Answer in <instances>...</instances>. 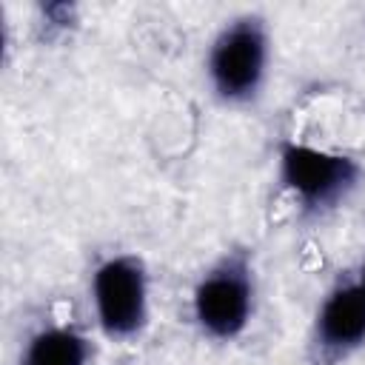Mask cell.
Wrapping results in <instances>:
<instances>
[{"label": "cell", "mask_w": 365, "mask_h": 365, "mask_svg": "<svg viewBox=\"0 0 365 365\" xmlns=\"http://www.w3.org/2000/svg\"><path fill=\"white\" fill-rule=\"evenodd\" d=\"M277 180L302 220H322L359 188L362 163L345 151L282 140L277 148Z\"/></svg>", "instance_id": "6da1fadb"}, {"label": "cell", "mask_w": 365, "mask_h": 365, "mask_svg": "<svg viewBox=\"0 0 365 365\" xmlns=\"http://www.w3.org/2000/svg\"><path fill=\"white\" fill-rule=\"evenodd\" d=\"M271 68V31L259 14L231 17L211 40L205 77L214 97L228 108L259 100Z\"/></svg>", "instance_id": "7a4b0ae2"}, {"label": "cell", "mask_w": 365, "mask_h": 365, "mask_svg": "<svg viewBox=\"0 0 365 365\" xmlns=\"http://www.w3.org/2000/svg\"><path fill=\"white\" fill-rule=\"evenodd\" d=\"M257 314V271L245 248L217 257L194 282L191 317L202 336L214 342L240 339Z\"/></svg>", "instance_id": "3957f363"}, {"label": "cell", "mask_w": 365, "mask_h": 365, "mask_svg": "<svg viewBox=\"0 0 365 365\" xmlns=\"http://www.w3.org/2000/svg\"><path fill=\"white\" fill-rule=\"evenodd\" d=\"M91 305L108 339H137L151 322V277L143 257L111 254L100 259L91 271Z\"/></svg>", "instance_id": "277c9868"}, {"label": "cell", "mask_w": 365, "mask_h": 365, "mask_svg": "<svg viewBox=\"0 0 365 365\" xmlns=\"http://www.w3.org/2000/svg\"><path fill=\"white\" fill-rule=\"evenodd\" d=\"M365 348V282L359 277L331 285L311 322V354L322 365H339Z\"/></svg>", "instance_id": "5b68a950"}, {"label": "cell", "mask_w": 365, "mask_h": 365, "mask_svg": "<svg viewBox=\"0 0 365 365\" xmlns=\"http://www.w3.org/2000/svg\"><path fill=\"white\" fill-rule=\"evenodd\" d=\"M91 342L74 325H46L26 342L20 365H88Z\"/></svg>", "instance_id": "8992f818"}, {"label": "cell", "mask_w": 365, "mask_h": 365, "mask_svg": "<svg viewBox=\"0 0 365 365\" xmlns=\"http://www.w3.org/2000/svg\"><path fill=\"white\" fill-rule=\"evenodd\" d=\"M40 26L46 37H63L77 26V6L71 3H43L40 6Z\"/></svg>", "instance_id": "52a82bcc"}, {"label": "cell", "mask_w": 365, "mask_h": 365, "mask_svg": "<svg viewBox=\"0 0 365 365\" xmlns=\"http://www.w3.org/2000/svg\"><path fill=\"white\" fill-rule=\"evenodd\" d=\"M359 279L365 282V259H362V271H359Z\"/></svg>", "instance_id": "ba28073f"}]
</instances>
